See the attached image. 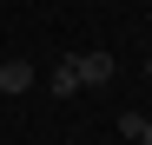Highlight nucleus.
I'll use <instances>...</instances> for the list:
<instances>
[{
  "mask_svg": "<svg viewBox=\"0 0 152 145\" xmlns=\"http://www.w3.org/2000/svg\"><path fill=\"white\" fill-rule=\"evenodd\" d=\"M33 79H40V72H33L27 59H0V99H20V92H33Z\"/></svg>",
  "mask_w": 152,
  "mask_h": 145,
  "instance_id": "nucleus-1",
  "label": "nucleus"
},
{
  "mask_svg": "<svg viewBox=\"0 0 152 145\" xmlns=\"http://www.w3.org/2000/svg\"><path fill=\"white\" fill-rule=\"evenodd\" d=\"M46 86H53L60 99H73V92H80V53H66V59L53 66V79H46Z\"/></svg>",
  "mask_w": 152,
  "mask_h": 145,
  "instance_id": "nucleus-2",
  "label": "nucleus"
},
{
  "mask_svg": "<svg viewBox=\"0 0 152 145\" xmlns=\"http://www.w3.org/2000/svg\"><path fill=\"white\" fill-rule=\"evenodd\" d=\"M113 79V53H80V86H106Z\"/></svg>",
  "mask_w": 152,
  "mask_h": 145,
  "instance_id": "nucleus-3",
  "label": "nucleus"
},
{
  "mask_svg": "<svg viewBox=\"0 0 152 145\" xmlns=\"http://www.w3.org/2000/svg\"><path fill=\"white\" fill-rule=\"evenodd\" d=\"M139 145H152V119H145V125H139Z\"/></svg>",
  "mask_w": 152,
  "mask_h": 145,
  "instance_id": "nucleus-4",
  "label": "nucleus"
},
{
  "mask_svg": "<svg viewBox=\"0 0 152 145\" xmlns=\"http://www.w3.org/2000/svg\"><path fill=\"white\" fill-rule=\"evenodd\" d=\"M0 106H7V99H0Z\"/></svg>",
  "mask_w": 152,
  "mask_h": 145,
  "instance_id": "nucleus-5",
  "label": "nucleus"
}]
</instances>
